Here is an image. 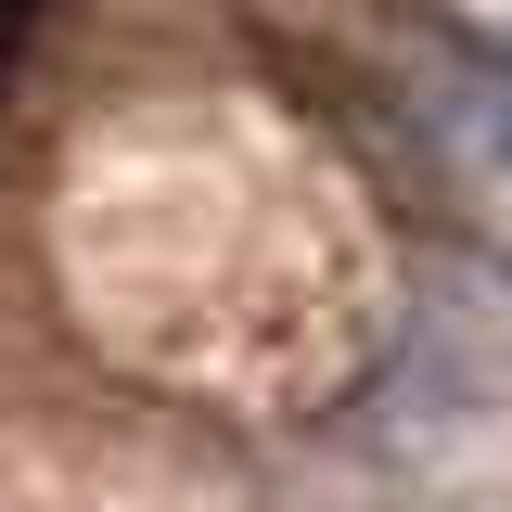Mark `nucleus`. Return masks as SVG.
I'll use <instances>...</instances> for the list:
<instances>
[{
	"instance_id": "2",
	"label": "nucleus",
	"mask_w": 512,
	"mask_h": 512,
	"mask_svg": "<svg viewBox=\"0 0 512 512\" xmlns=\"http://www.w3.org/2000/svg\"><path fill=\"white\" fill-rule=\"evenodd\" d=\"M423 116H436L448 167L512 218V52H500V39H461V52L436 64V103H423Z\"/></svg>"
},
{
	"instance_id": "1",
	"label": "nucleus",
	"mask_w": 512,
	"mask_h": 512,
	"mask_svg": "<svg viewBox=\"0 0 512 512\" xmlns=\"http://www.w3.org/2000/svg\"><path fill=\"white\" fill-rule=\"evenodd\" d=\"M423 397H512V256H448L410 308Z\"/></svg>"
}]
</instances>
